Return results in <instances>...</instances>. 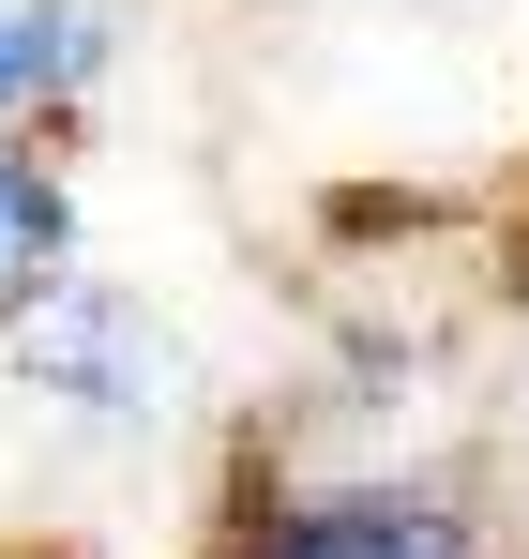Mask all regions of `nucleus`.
<instances>
[{
    "label": "nucleus",
    "instance_id": "obj_1",
    "mask_svg": "<svg viewBox=\"0 0 529 559\" xmlns=\"http://www.w3.org/2000/svg\"><path fill=\"white\" fill-rule=\"evenodd\" d=\"M31 364L61 378L91 424H137V408H152V378H167V348H152V318H137V302H106V287H46V302H31Z\"/></svg>",
    "mask_w": 529,
    "mask_h": 559
},
{
    "label": "nucleus",
    "instance_id": "obj_2",
    "mask_svg": "<svg viewBox=\"0 0 529 559\" xmlns=\"http://www.w3.org/2000/svg\"><path fill=\"white\" fill-rule=\"evenodd\" d=\"M91 46H106V15H91V0H0V106L77 92V76H91Z\"/></svg>",
    "mask_w": 529,
    "mask_h": 559
},
{
    "label": "nucleus",
    "instance_id": "obj_3",
    "mask_svg": "<svg viewBox=\"0 0 529 559\" xmlns=\"http://www.w3.org/2000/svg\"><path fill=\"white\" fill-rule=\"evenodd\" d=\"M46 273H61V182L0 152V302H46Z\"/></svg>",
    "mask_w": 529,
    "mask_h": 559
},
{
    "label": "nucleus",
    "instance_id": "obj_4",
    "mask_svg": "<svg viewBox=\"0 0 529 559\" xmlns=\"http://www.w3.org/2000/svg\"><path fill=\"white\" fill-rule=\"evenodd\" d=\"M272 559H439L424 530H393V514H318V530H287Z\"/></svg>",
    "mask_w": 529,
    "mask_h": 559
}]
</instances>
